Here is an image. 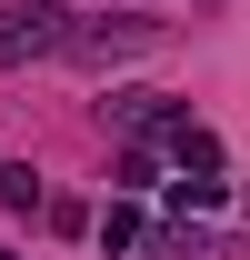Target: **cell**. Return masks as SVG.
<instances>
[{"label":"cell","instance_id":"3957f363","mask_svg":"<svg viewBox=\"0 0 250 260\" xmlns=\"http://www.w3.org/2000/svg\"><path fill=\"white\" fill-rule=\"evenodd\" d=\"M110 120L120 130H170V120H190V100L180 90H110Z\"/></svg>","mask_w":250,"mask_h":260},{"label":"cell","instance_id":"ba28073f","mask_svg":"<svg viewBox=\"0 0 250 260\" xmlns=\"http://www.w3.org/2000/svg\"><path fill=\"white\" fill-rule=\"evenodd\" d=\"M0 260H10V250H0Z\"/></svg>","mask_w":250,"mask_h":260},{"label":"cell","instance_id":"52a82bcc","mask_svg":"<svg viewBox=\"0 0 250 260\" xmlns=\"http://www.w3.org/2000/svg\"><path fill=\"white\" fill-rule=\"evenodd\" d=\"M150 180H160V150H120V200L150 190Z\"/></svg>","mask_w":250,"mask_h":260},{"label":"cell","instance_id":"7a4b0ae2","mask_svg":"<svg viewBox=\"0 0 250 260\" xmlns=\"http://www.w3.org/2000/svg\"><path fill=\"white\" fill-rule=\"evenodd\" d=\"M140 50H160V20H140V10H110V20H80V30H70V60L80 70L140 60Z\"/></svg>","mask_w":250,"mask_h":260},{"label":"cell","instance_id":"277c9868","mask_svg":"<svg viewBox=\"0 0 250 260\" xmlns=\"http://www.w3.org/2000/svg\"><path fill=\"white\" fill-rule=\"evenodd\" d=\"M160 150H170L180 170H220V130H210V120H170V130H160Z\"/></svg>","mask_w":250,"mask_h":260},{"label":"cell","instance_id":"6da1fadb","mask_svg":"<svg viewBox=\"0 0 250 260\" xmlns=\"http://www.w3.org/2000/svg\"><path fill=\"white\" fill-rule=\"evenodd\" d=\"M70 30H80V10H60V0H10V10H0V70L70 60Z\"/></svg>","mask_w":250,"mask_h":260},{"label":"cell","instance_id":"5b68a950","mask_svg":"<svg viewBox=\"0 0 250 260\" xmlns=\"http://www.w3.org/2000/svg\"><path fill=\"white\" fill-rule=\"evenodd\" d=\"M100 250H140V240H150V220H140V200H110V210H100Z\"/></svg>","mask_w":250,"mask_h":260},{"label":"cell","instance_id":"8992f818","mask_svg":"<svg viewBox=\"0 0 250 260\" xmlns=\"http://www.w3.org/2000/svg\"><path fill=\"white\" fill-rule=\"evenodd\" d=\"M0 210H20V220H30V210H50V190H40L30 160H0Z\"/></svg>","mask_w":250,"mask_h":260}]
</instances>
